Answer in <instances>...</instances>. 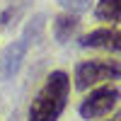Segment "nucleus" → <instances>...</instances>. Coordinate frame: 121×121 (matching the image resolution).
<instances>
[{
    "label": "nucleus",
    "instance_id": "f257e3e1",
    "mask_svg": "<svg viewBox=\"0 0 121 121\" xmlns=\"http://www.w3.org/2000/svg\"><path fill=\"white\" fill-rule=\"evenodd\" d=\"M70 95V78L63 70H53L44 80L41 90L34 95L27 112V121H58L68 104Z\"/></svg>",
    "mask_w": 121,
    "mask_h": 121
},
{
    "label": "nucleus",
    "instance_id": "f03ea898",
    "mask_svg": "<svg viewBox=\"0 0 121 121\" xmlns=\"http://www.w3.org/2000/svg\"><path fill=\"white\" fill-rule=\"evenodd\" d=\"M112 80H121V60L92 58V60H82L75 65V87L80 92L112 82Z\"/></svg>",
    "mask_w": 121,
    "mask_h": 121
},
{
    "label": "nucleus",
    "instance_id": "7ed1b4c3",
    "mask_svg": "<svg viewBox=\"0 0 121 121\" xmlns=\"http://www.w3.org/2000/svg\"><path fill=\"white\" fill-rule=\"evenodd\" d=\"M39 32H41V17L32 19V24H27V29L22 32V36L5 48L3 60H0L3 78L10 80L12 75H17V70H19V65H22V60H24V56H27V51H29V44H32L34 39L39 36Z\"/></svg>",
    "mask_w": 121,
    "mask_h": 121
},
{
    "label": "nucleus",
    "instance_id": "20e7f679",
    "mask_svg": "<svg viewBox=\"0 0 121 121\" xmlns=\"http://www.w3.org/2000/svg\"><path fill=\"white\" fill-rule=\"evenodd\" d=\"M121 99V90L116 85H102L92 90L82 102H80V116L82 119H102L107 116L109 112H114L116 104Z\"/></svg>",
    "mask_w": 121,
    "mask_h": 121
},
{
    "label": "nucleus",
    "instance_id": "39448f33",
    "mask_svg": "<svg viewBox=\"0 0 121 121\" xmlns=\"http://www.w3.org/2000/svg\"><path fill=\"white\" fill-rule=\"evenodd\" d=\"M80 46L99 48V51H109V53H121V29H116V27L95 29V32H90L80 39Z\"/></svg>",
    "mask_w": 121,
    "mask_h": 121
},
{
    "label": "nucleus",
    "instance_id": "423d86ee",
    "mask_svg": "<svg viewBox=\"0 0 121 121\" xmlns=\"http://www.w3.org/2000/svg\"><path fill=\"white\" fill-rule=\"evenodd\" d=\"M78 27H80L78 15H73V12H63V15H58V17L53 19V36L58 39L60 44H65L68 39L78 32Z\"/></svg>",
    "mask_w": 121,
    "mask_h": 121
},
{
    "label": "nucleus",
    "instance_id": "0eeeda50",
    "mask_svg": "<svg viewBox=\"0 0 121 121\" xmlns=\"http://www.w3.org/2000/svg\"><path fill=\"white\" fill-rule=\"evenodd\" d=\"M95 17L99 22L121 24V0H99L95 7Z\"/></svg>",
    "mask_w": 121,
    "mask_h": 121
},
{
    "label": "nucleus",
    "instance_id": "6e6552de",
    "mask_svg": "<svg viewBox=\"0 0 121 121\" xmlns=\"http://www.w3.org/2000/svg\"><path fill=\"white\" fill-rule=\"evenodd\" d=\"M56 3L65 10V12H73V15H80L85 12V10H90V5H92V0H56Z\"/></svg>",
    "mask_w": 121,
    "mask_h": 121
},
{
    "label": "nucleus",
    "instance_id": "1a4fd4ad",
    "mask_svg": "<svg viewBox=\"0 0 121 121\" xmlns=\"http://www.w3.org/2000/svg\"><path fill=\"white\" fill-rule=\"evenodd\" d=\"M107 121H121V109H119V112H114V114H112V116H109Z\"/></svg>",
    "mask_w": 121,
    "mask_h": 121
}]
</instances>
